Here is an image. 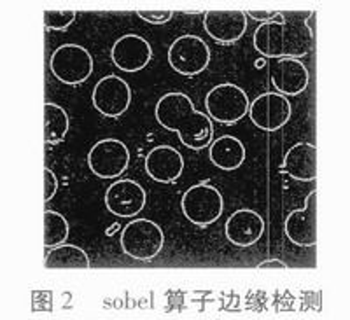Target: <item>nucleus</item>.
<instances>
[{
    "instance_id": "nucleus-1",
    "label": "nucleus",
    "mask_w": 350,
    "mask_h": 320,
    "mask_svg": "<svg viewBox=\"0 0 350 320\" xmlns=\"http://www.w3.org/2000/svg\"><path fill=\"white\" fill-rule=\"evenodd\" d=\"M154 118L165 130L175 131L184 147L207 149L214 137V121L198 111L193 100L180 91H170L156 102Z\"/></svg>"
},
{
    "instance_id": "nucleus-26",
    "label": "nucleus",
    "mask_w": 350,
    "mask_h": 320,
    "mask_svg": "<svg viewBox=\"0 0 350 320\" xmlns=\"http://www.w3.org/2000/svg\"><path fill=\"white\" fill-rule=\"evenodd\" d=\"M247 18H252L254 21H259L261 23H271V21H286V16H284L282 12H277V11H251V12H245Z\"/></svg>"
},
{
    "instance_id": "nucleus-19",
    "label": "nucleus",
    "mask_w": 350,
    "mask_h": 320,
    "mask_svg": "<svg viewBox=\"0 0 350 320\" xmlns=\"http://www.w3.org/2000/svg\"><path fill=\"white\" fill-rule=\"evenodd\" d=\"M208 158L219 170H239L247 159L245 144L233 135H223V137L212 140V144L208 146Z\"/></svg>"
},
{
    "instance_id": "nucleus-5",
    "label": "nucleus",
    "mask_w": 350,
    "mask_h": 320,
    "mask_svg": "<svg viewBox=\"0 0 350 320\" xmlns=\"http://www.w3.org/2000/svg\"><path fill=\"white\" fill-rule=\"evenodd\" d=\"M251 100L243 88L235 83H221L205 96V114L221 124H237L249 112Z\"/></svg>"
},
{
    "instance_id": "nucleus-23",
    "label": "nucleus",
    "mask_w": 350,
    "mask_h": 320,
    "mask_svg": "<svg viewBox=\"0 0 350 320\" xmlns=\"http://www.w3.org/2000/svg\"><path fill=\"white\" fill-rule=\"evenodd\" d=\"M77 18L76 11H46L44 12V25L49 30L65 32Z\"/></svg>"
},
{
    "instance_id": "nucleus-7",
    "label": "nucleus",
    "mask_w": 350,
    "mask_h": 320,
    "mask_svg": "<svg viewBox=\"0 0 350 320\" xmlns=\"http://www.w3.org/2000/svg\"><path fill=\"white\" fill-rule=\"evenodd\" d=\"M212 51L208 44L198 36L186 34L170 44L168 48V64L177 74L195 77L208 68Z\"/></svg>"
},
{
    "instance_id": "nucleus-20",
    "label": "nucleus",
    "mask_w": 350,
    "mask_h": 320,
    "mask_svg": "<svg viewBox=\"0 0 350 320\" xmlns=\"http://www.w3.org/2000/svg\"><path fill=\"white\" fill-rule=\"evenodd\" d=\"M92 266L90 256L84 252V249L72 243L53 247L48 250L44 257V268L46 269H64V268H79L88 269Z\"/></svg>"
},
{
    "instance_id": "nucleus-21",
    "label": "nucleus",
    "mask_w": 350,
    "mask_h": 320,
    "mask_svg": "<svg viewBox=\"0 0 350 320\" xmlns=\"http://www.w3.org/2000/svg\"><path fill=\"white\" fill-rule=\"evenodd\" d=\"M70 130V118L58 103H44V140L48 146L62 144Z\"/></svg>"
},
{
    "instance_id": "nucleus-12",
    "label": "nucleus",
    "mask_w": 350,
    "mask_h": 320,
    "mask_svg": "<svg viewBox=\"0 0 350 320\" xmlns=\"http://www.w3.org/2000/svg\"><path fill=\"white\" fill-rule=\"evenodd\" d=\"M284 231L291 243L298 247H314L317 243V191L305 198L301 209L287 215Z\"/></svg>"
},
{
    "instance_id": "nucleus-14",
    "label": "nucleus",
    "mask_w": 350,
    "mask_h": 320,
    "mask_svg": "<svg viewBox=\"0 0 350 320\" xmlns=\"http://www.w3.org/2000/svg\"><path fill=\"white\" fill-rule=\"evenodd\" d=\"M265 235V219L252 209H239L224 224V237L231 245L245 249L252 247Z\"/></svg>"
},
{
    "instance_id": "nucleus-8",
    "label": "nucleus",
    "mask_w": 350,
    "mask_h": 320,
    "mask_svg": "<svg viewBox=\"0 0 350 320\" xmlns=\"http://www.w3.org/2000/svg\"><path fill=\"white\" fill-rule=\"evenodd\" d=\"M88 166L98 178L116 181L130 166V149L120 139H102L88 152Z\"/></svg>"
},
{
    "instance_id": "nucleus-6",
    "label": "nucleus",
    "mask_w": 350,
    "mask_h": 320,
    "mask_svg": "<svg viewBox=\"0 0 350 320\" xmlns=\"http://www.w3.org/2000/svg\"><path fill=\"white\" fill-rule=\"evenodd\" d=\"M49 67L62 84L79 86L92 77L95 62L92 53L81 44H62L53 51Z\"/></svg>"
},
{
    "instance_id": "nucleus-15",
    "label": "nucleus",
    "mask_w": 350,
    "mask_h": 320,
    "mask_svg": "<svg viewBox=\"0 0 350 320\" xmlns=\"http://www.w3.org/2000/svg\"><path fill=\"white\" fill-rule=\"evenodd\" d=\"M203 28L212 40L223 46L239 42L247 32V14L242 11H211L203 16Z\"/></svg>"
},
{
    "instance_id": "nucleus-2",
    "label": "nucleus",
    "mask_w": 350,
    "mask_h": 320,
    "mask_svg": "<svg viewBox=\"0 0 350 320\" xmlns=\"http://www.w3.org/2000/svg\"><path fill=\"white\" fill-rule=\"evenodd\" d=\"M252 46L265 58L299 59L312 51L314 32L303 21H271L254 30Z\"/></svg>"
},
{
    "instance_id": "nucleus-16",
    "label": "nucleus",
    "mask_w": 350,
    "mask_h": 320,
    "mask_svg": "<svg viewBox=\"0 0 350 320\" xmlns=\"http://www.w3.org/2000/svg\"><path fill=\"white\" fill-rule=\"evenodd\" d=\"M270 68V79L275 88V93H279L286 98L301 95L310 83V72L299 59H275Z\"/></svg>"
},
{
    "instance_id": "nucleus-4",
    "label": "nucleus",
    "mask_w": 350,
    "mask_h": 320,
    "mask_svg": "<svg viewBox=\"0 0 350 320\" xmlns=\"http://www.w3.org/2000/svg\"><path fill=\"white\" fill-rule=\"evenodd\" d=\"M184 217L198 228H207L217 222L224 212V196L211 182L191 186L180 198Z\"/></svg>"
},
{
    "instance_id": "nucleus-3",
    "label": "nucleus",
    "mask_w": 350,
    "mask_h": 320,
    "mask_svg": "<svg viewBox=\"0 0 350 320\" xmlns=\"http://www.w3.org/2000/svg\"><path fill=\"white\" fill-rule=\"evenodd\" d=\"M120 245L131 259L151 261L163 250V228L151 219H131L121 230Z\"/></svg>"
},
{
    "instance_id": "nucleus-22",
    "label": "nucleus",
    "mask_w": 350,
    "mask_h": 320,
    "mask_svg": "<svg viewBox=\"0 0 350 320\" xmlns=\"http://www.w3.org/2000/svg\"><path fill=\"white\" fill-rule=\"evenodd\" d=\"M70 235V224L60 212L44 210V249L49 250L53 247L67 243Z\"/></svg>"
},
{
    "instance_id": "nucleus-27",
    "label": "nucleus",
    "mask_w": 350,
    "mask_h": 320,
    "mask_svg": "<svg viewBox=\"0 0 350 320\" xmlns=\"http://www.w3.org/2000/svg\"><path fill=\"white\" fill-rule=\"evenodd\" d=\"M259 269H270V268H277V269H287V265L280 259H267V261H262L258 265Z\"/></svg>"
},
{
    "instance_id": "nucleus-11",
    "label": "nucleus",
    "mask_w": 350,
    "mask_h": 320,
    "mask_svg": "<svg viewBox=\"0 0 350 320\" xmlns=\"http://www.w3.org/2000/svg\"><path fill=\"white\" fill-rule=\"evenodd\" d=\"M148 203V193L140 182L133 178L114 181L105 191V206L116 217H137Z\"/></svg>"
},
{
    "instance_id": "nucleus-24",
    "label": "nucleus",
    "mask_w": 350,
    "mask_h": 320,
    "mask_svg": "<svg viewBox=\"0 0 350 320\" xmlns=\"http://www.w3.org/2000/svg\"><path fill=\"white\" fill-rule=\"evenodd\" d=\"M137 16L149 25H167L174 18L172 11H139Z\"/></svg>"
},
{
    "instance_id": "nucleus-9",
    "label": "nucleus",
    "mask_w": 350,
    "mask_h": 320,
    "mask_svg": "<svg viewBox=\"0 0 350 320\" xmlns=\"http://www.w3.org/2000/svg\"><path fill=\"white\" fill-rule=\"evenodd\" d=\"M247 116L251 118L256 128L271 133V131L282 130L289 123L291 116H293V105L286 96L279 95L275 91H267L252 100Z\"/></svg>"
},
{
    "instance_id": "nucleus-13",
    "label": "nucleus",
    "mask_w": 350,
    "mask_h": 320,
    "mask_svg": "<svg viewBox=\"0 0 350 320\" xmlns=\"http://www.w3.org/2000/svg\"><path fill=\"white\" fill-rule=\"evenodd\" d=\"M111 59L120 70L135 74L151 64L152 48L139 34H126L112 44Z\"/></svg>"
},
{
    "instance_id": "nucleus-18",
    "label": "nucleus",
    "mask_w": 350,
    "mask_h": 320,
    "mask_svg": "<svg viewBox=\"0 0 350 320\" xmlns=\"http://www.w3.org/2000/svg\"><path fill=\"white\" fill-rule=\"evenodd\" d=\"M280 170L299 182L317 178V147L310 142H298L284 156Z\"/></svg>"
},
{
    "instance_id": "nucleus-10",
    "label": "nucleus",
    "mask_w": 350,
    "mask_h": 320,
    "mask_svg": "<svg viewBox=\"0 0 350 320\" xmlns=\"http://www.w3.org/2000/svg\"><path fill=\"white\" fill-rule=\"evenodd\" d=\"M131 98V88L123 77L120 75H105L98 83L95 84L92 93V103L98 114L104 118H121L124 112L130 109Z\"/></svg>"
},
{
    "instance_id": "nucleus-25",
    "label": "nucleus",
    "mask_w": 350,
    "mask_h": 320,
    "mask_svg": "<svg viewBox=\"0 0 350 320\" xmlns=\"http://www.w3.org/2000/svg\"><path fill=\"white\" fill-rule=\"evenodd\" d=\"M56 191H58V177L51 168H44V202L48 203L55 198Z\"/></svg>"
},
{
    "instance_id": "nucleus-17",
    "label": "nucleus",
    "mask_w": 350,
    "mask_h": 320,
    "mask_svg": "<svg viewBox=\"0 0 350 320\" xmlns=\"http://www.w3.org/2000/svg\"><path fill=\"white\" fill-rule=\"evenodd\" d=\"M146 174L159 184H175L184 172V158L175 147L156 146L144 159Z\"/></svg>"
}]
</instances>
